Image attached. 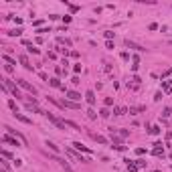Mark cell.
<instances>
[{"label":"cell","instance_id":"cell-1","mask_svg":"<svg viewBox=\"0 0 172 172\" xmlns=\"http://www.w3.org/2000/svg\"><path fill=\"white\" fill-rule=\"evenodd\" d=\"M2 85H4L6 89H10V93H12L14 97H23V95H20V91H18V87H16V85H14L10 79H6V77H4V79H2Z\"/></svg>","mask_w":172,"mask_h":172},{"label":"cell","instance_id":"cell-2","mask_svg":"<svg viewBox=\"0 0 172 172\" xmlns=\"http://www.w3.org/2000/svg\"><path fill=\"white\" fill-rule=\"evenodd\" d=\"M45 118H47L49 122H53L59 130H65V128H67V126H65V120H61V118H57V116H53V114H45Z\"/></svg>","mask_w":172,"mask_h":172},{"label":"cell","instance_id":"cell-3","mask_svg":"<svg viewBox=\"0 0 172 172\" xmlns=\"http://www.w3.org/2000/svg\"><path fill=\"white\" fill-rule=\"evenodd\" d=\"M18 85H20V87H23V89H27L31 95H37V87H33V85L27 81V79H18Z\"/></svg>","mask_w":172,"mask_h":172},{"label":"cell","instance_id":"cell-4","mask_svg":"<svg viewBox=\"0 0 172 172\" xmlns=\"http://www.w3.org/2000/svg\"><path fill=\"white\" fill-rule=\"evenodd\" d=\"M67 154H69L71 158H75L77 162H83V164H85V162H89L87 158H83V156H81V152H77V150H73V148H67Z\"/></svg>","mask_w":172,"mask_h":172},{"label":"cell","instance_id":"cell-5","mask_svg":"<svg viewBox=\"0 0 172 172\" xmlns=\"http://www.w3.org/2000/svg\"><path fill=\"white\" fill-rule=\"evenodd\" d=\"M61 107H65V110H79V105L71 99H61Z\"/></svg>","mask_w":172,"mask_h":172},{"label":"cell","instance_id":"cell-6","mask_svg":"<svg viewBox=\"0 0 172 172\" xmlns=\"http://www.w3.org/2000/svg\"><path fill=\"white\" fill-rule=\"evenodd\" d=\"M4 130H8V134H12V136H14V138H18V140H20V142H23V144H25V146H27V138H25V136H23V134H20V132H16V130H12V128H8V126H4Z\"/></svg>","mask_w":172,"mask_h":172},{"label":"cell","instance_id":"cell-7","mask_svg":"<svg viewBox=\"0 0 172 172\" xmlns=\"http://www.w3.org/2000/svg\"><path fill=\"white\" fill-rule=\"evenodd\" d=\"M2 142H4V144H12V146H20V142H18V138H14L12 134H4V138H2Z\"/></svg>","mask_w":172,"mask_h":172},{"label":"cell","instance_id":"cell-8","mask_svg":"<svg viewBox=\"0 0 172 172\" xmlns=\"http://www.w3.org/2000/svg\"><path fill=\"white\" fill-rule=\"evenodd\" d=\"M18 61L23 63V67H25L27 71H33V65H31V61H29V57H27V55H20V57H18Z\"/></svg>","mask_w":172,"mask_h":172},{"label":"cell","instance_id":"cell-9","mask_svg":"<svg viewBox=\"0 0 172 172\" xmlns=\"http://www.w3.org/2000/svg\"><path fill=\"white\" fill-rule=\"evenodd\" d=\"M71 146H73V150H77V152H87V154H91V150H89V148H85L81 142H73Z\"/></svg>","mask_w":172,"mask_h":172},{"label":"cell","instance_id":"cell-10","mask_svg":"<svg viewBox=\"0 0 172 172\" xmlns=\"http://www.w3.org/2000/svg\"><path fill=\"white\" fill-rule=\"evenodd\" d=\"M55 160H57V162L61 164V168L65 170V172H75V170H73L71 166H69V162H67V160H61V158H57V156H55Z\"/></svg>","mask_w":172,"mask_h":172},{"label":"cell","instance_id":"cell-11","mask_svg":"<svg viewBox=\"0 0 172 172\" xmlns=\"http://www.w3.org/2000/svg\"><path fill=\"white\" fill-rule=\"evenodd\" d=\"M65 95H67V99H71V101H79L81 99V93H77V91H65Z\"/></svg>","mask_w":172,"mask_h":172},{"label":"cell","instance_id":"cell-12","mask_svg":"<svg viewBox=\"0 0 172 172\" xmlns=\"http://www.w3.org/2000/svg\"><path fill=\"white\" fill-rule=\"evenodd\" d=\"M126 47H130V49H136V51H144V47H140L138 43H134V41H130V39H126Z\"/></svg>","mask_w":172,"mask_h":172},{"label":"cell","instance_id":"cell-13","mask_svg":"<svg viewBox=\"0 0 172 172\" xmlns=\"http://www.w3.org/2000/svg\"><path fill=\"white\" fill-rule=\"evenodd\" d=\"M85 101H87L89 105H93L95 103V93L93 91H87V93H85Z\"/></svg>","mask_w":172,"mask_h":172},{"label":"cell","instance_id":"cell-14","mask_svg":"<svg viewBox=\"0 0 172 172\" xmlns=\"http://www.w3.org/2000/svg\"><path fill=\"white\" fill-rule=\"evenodd\" d=\"M14 118H16L18 122H23V124H33V120H29L27 116H23V114H18V112L14 114Z\"/></svg>","mask_w":172,"mask_h":172},{"label":"cell","instance_id":"cell-15","mask_svg":"<svg viewBox=\"0 0 172 172\" xmlns=\"http://www.w3.org/2000/svg\"><path fill=\"white\" fill-rule=\"evenodd\" d=\"M162 89H164V93H170L172 91V81H162Z\"/></svg>","mask_w":172,"mask_h":172},{"label":"cell","instance_id":"cell-16","mask_svg":"<svg viewBox=\"0 0 172 172\" xmlns=\"http://www.w3.org/2000/svg\"><path fill=\"white\" fill-rule=\"evenodd\" d=\"M65 126L73 128V130H77V132H81V126H79V124H75V122H71V120H65Z\"/></svg>","mask_w":172,"mask_h":172},{"label":"cell","instance_id":"cell-17","mask_svg":"<svg viewBox=\"0 0 172 172\" xmlns=\"http://www.w3.org/2000/svg\"><path fill=\"white\" fill-rule=\"evenodd\" d=\"M25 45L29 47V53H33V55H39V49H37V47H33V45H31L29 41H25Z\"/></svg>","mask_w":172,"mask_h":172},{"label":"cell","instance_id":"cell-18","mask_svg":"<svg viewBox=\"0 0 172 172\" xmlns=\"http://www.w3.org/2000/svg\"><path fill=\"white\" fill-rule=\"evenodd\" d=\"M144 110H146L144 105H140V107H130V114H132V116H136V114H140V112H144Z\"/></svg>","mask_w":172,"mask_h":172},{"label":"cell","instance_id":"cell-19","mask_svg":"<svg viewBox=\"0 0 172 172\" xmlns=\"http://www.w3.org/2000/svg\"><path fill=\"white\" fill-rule=\"evenodd\" d=\"M128 110H126V107H114V116H124Z\"/></svg>","mask_w":172,"mask_h":172},{"label":"cell","instance_id":"cell-20","mask_svg":"<svg viewBox=\"0 0 172 172\" xmlns=\"http://www.w3.org/2000/svg\"><path fill=\"white\" fill-rule=\"evenodd\" d=\"M162 130H160V126H152V128H150V134H152V136H158Z\"/></svg>","mask_w":172,"mask_h":172},{"label":"cell","instance_id":"cell-21","mask_svg":"<svg viewBox=\"0 0 172 172\" xmlns=\"http://www.w3.org/2000/svg\"><path fill=\"white\" fill-rule=\"evenodd\" d=\"M93 140H95L97 144H107V140H105L103 136H97V134H93Z\"/></svg>","mask_w":172,"mask_h":172},{"label":"cell","instance_id":"cell-22","mask_svg":"<svg viewBox=\"0 0 172 172\" xmlns=\"http://www.w3.org/2000/svg\"><path fill=\"white\" fill-rule=\"evenodd\" d=\"M49 83H51V85H53V87H63V85H61V81H59V79H57V77H53V79H51V81H49Z\"/></svg>","mask_w":172,"mask_h":172},{"label":"cell","instance_id":"cell-23","mask_svg":"<svg viewBox=\"0 0 172 172\" xmlns=\"http://www.w3.org/2000/svg\"><path fill=\"white\" fill-rule=\"evenodd\" d=\"M2 59H4V61H6V65H16V61H14V59H10V57H8V55H4V57H2Z\"/></svg>","mask_w":172,"mask_h":172},{"label":"cell","instance_id":"cell-24","mask_svg":"<svg viewBox=\"0 0 172 172\" xmlns=\"http://www.w3.org/2000/svg\"><path fill=\"white\" fill-rule=\"evenodd\" d=\"M47 146H49V148L53 150V152H55V154L59 152V146H57V144H53V142H47Z\"/></svg>","mask_w":172,"mask_h":172},{"label":"cell","instance_id":"cell-25","mask_svg":"<svg viewBox=\"0 0 172 172\" xmlns=\"http://www.w3.org/2000/svg\"><path fill=\"white\" fill-rule=\"evenodd\" d=\"M20 33H23V29H14V31H10V33H8V37H18Z\"/></svg>","mask_w":172,"mask_h":172},{"label":"cell","instance_id":"cell-26","mask_svg":"<svg viewBox=\"0 0 172 172\" xmlns=\"http://www.w3.org/2000/svg\"><path fill=\"white\" fill-rule=\"evenodd\" d=\"M99 116H101L103 120H105V118H110V112H107V107H103V110L99 112Z\"/></svg>","mask_w":172,"mask_h":172},{"label":"cell","instance_id":"cell-27","mask_svg":"<svg viewBox=\"0 0 172 172\" xmlns=\"http://www.w3.org/2000/svg\"><path fill=\"white\" fill-rule=\"evenodd\" d=\"M87 118H89V120H95V118H97V114H95L93 110H87Z\"/></svg>","mask_w":172,"mask_h":172},{"label":"cell","instance_id":"cell-28","mask_svg":"<svg viewBox=\"0 0 172 172\" xmlns=\"http://www.w3.org/2000/svg\"><path fill=\"white\" fill-rule=\"evenodd\" d=\"M154 156H164V150L162 148H154Z\"/></svg>","mask_w":172,"mask_h":172},{"label":"cell","instance_id":"cell-29","mask_svg":"<svg viewBox=\"0 0 172 172\" xmlns=\"http://www.w3.org/2000/svg\"><path fill=\"white\" fill-rule=\"evenodd\" d=\"M162 116H164V118H170V116H172V110H170V107H166V110L162 112Z\"/></svg>","mask_w":172,"mask_h":172},{"label":"cell","instance_id":"cell-30","mask_svg":"<svg viewBox=\"0 0 172 172\" xmlns=\"http://www.w3.org/2000/svg\"><path fill=\"white\" fill-rule=\"evenodd\" d=\"M103 35H105V39H107V41H112V39H114V33H112V31H105Z\"/></svg>","mask_w":172,"mask_h":172},{"label":"cell","instance_id":"cell-31","mask_svg":"<svg viewBox=\"0 0 172 172\" xmlns=\"http://www.w3.org/2000/svg\"><path fill=\"white\" fill-rule=\"evenodd\" d=\"M8 107H10V110H12V112H14V114H16V103H14V101H12V99H10V101H8Z\"/></svg>","mask_w":172,"mask_h":172},{"label":"cell","instance_id":"cell-32","mask_svg":"<svg viewBox=\"0 0 172 172\" xmlns=\"http://www.w3.org/2000/svg\"><path fill=\"white\" fill-rule=\"evenodd\" d=\"M136 166H138V168H144V166H146V160H136Z\"/></svg>","mask_w":172,"mask_h":172},{"label":"cell","instance_id":"cell-33","mask_svg":"<svg viewBox=\"0 0 172 172\" xmlns=\"http://www.w3.org/2000/svg\"><path fill=\"white\" fill-rule=\"evenodd\" d=\"M103 103H105V107H110V105L114 103V99H112V97H105V101H103Z\"/></svg>","mask_w":172,"mask_h":172},{"label":"cell","instance_id":"cell-34","mask_svg":"<svg viewBox=\"0 0 172 172\" xmlns=\"http://www.w3.org/2000/svg\"><path fill=\"white\" fill-rule=\"evenodd\" d=\"M69 8H71V12H77V10H79V6H77V4H69Z\"/></svg>","mask_w":172,"mask_h":172},{"label":"cell","instance_id":"cell-35","mask_svg":"<svg viewBox=\"0 0 172 172\" xmlns=\"http://www.w3.org/2000/svg\"><path fill=\"white\" fill-rule=\"evenodd\" d=\"M2 156H4V158H10V156H12V154H10V152H8V150H2Z\"/></svg>","mask_w":172,"mask_h":172},{"label":"cell","instance_id":"cell-36","mask_svg":"<svg viewBox=\"0 0 172 172\" xmlns=\"http://www.w3.org/2000/svg\"><path fill=\"white\" fill-rule=\"evenodd\" d=\"M4 71L6 73H12V65H4Z\"/></svg>","mask_w":172,"mask_h":172}]
</instances>
